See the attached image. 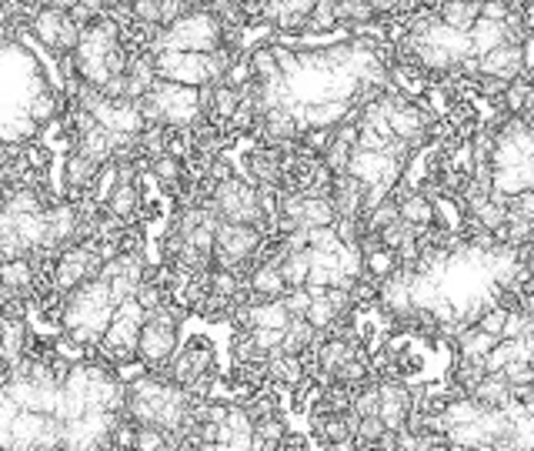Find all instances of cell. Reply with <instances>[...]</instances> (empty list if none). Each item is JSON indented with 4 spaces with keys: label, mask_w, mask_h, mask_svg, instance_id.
<instances>
[{
    "label": "cell",
    "mask_w": 534,
    "mask_h": 451,
    "mask_svg": "<svg viewBox=\"0 0 534 451\" xmlns=\"http://www.w3.org/2000/svg\"><path fill=\"white\" fill-rule=\"evenodd\" d=\"M100 271H104V258H100V251H97V241L70 245L57 254L51 285H54L60 294H70V291H77V287L87 285V281H97Z\"/></svg>",
    "instance_id": "cell-1"
},
{
    "label": "cell",
    "mask_w": 534,
    "mask_h": 451,
    "mask_svg": "<svg viewBox=\"0 0 534 451\" xmlns=\"http://www.w3.org/2000/svg\"><path fill=\"white\" fill-rule=\"evenodd\" d=\"M154 57V70L157 81L178 84V87H207L211 74H207V54H178V51H161Z\"/></svg>",
    "instance_id": "cell-2"
},
{
    "label": "cell",
    "mask_w": 534,
    "mask_h": 451,
    "mask_svg": "<svg viewBox=\"0 0 534 451\" xmlns=\"http://www.w3.org/2000/svg\"><path fill=\"white\" fill-rule=\"evenodd\" d=\"M180 351V331L161 328L154 321H144V328L138 331V361L144 368H167L174 355Z\"/></svg>",
    "instance_id": "cell-3"
},
{
    "label": "cell",
    "mask_w": 534,
    "mask_h": 451,
    "mask_svg": "<svg viewBox=\"0 0 534 451\" xmlns=\"http://www.w3.org/2000/svg\"><path fill=\"white\" fill-rule=\"evenodd\" d=\"M214 247L231 254L241 264H251L254 254L264 247V231L251 228V224H231V221H220L218 231H214Z\"/></svg>",
    "instance_id": "cell-4"
},
{
    "label": "cell",
    "mask_w": 534,
    "mask_h": 451,
    "mask_svg": "<svg viewBox=\"0 0 534 451\" xmlns=\"http://www.w3.org/2000/svg\"><path fill=\"white\" fill-rule=\"evenodd\" d=\"M311 11H315L311 0H275V4H258V14L264 17V24L281 30V34H304Z\"/></svg>",
    "instance_id": "cell-5"
},
{
    "label": "cell",
    "mask_w": 534,
    "mask_h": 451,
    "mask_svg": "<svg viewBox=\"0 0 534 451\" xmlns=\"http://www.w3.org/2000/svg\"><path fill=\"white\" fill-rule=\"evenodd\" d=\"M244 181H251L254 188H271L277 191L284 181V157L271 148H258L244 154Z\"/></svg>",
    "instance_id": "cell-6"
},
{
    "label": "cell",
    "mask_w": 534,
    "mask_h": 451,
    "mask_svg": "<svg viewBox=\"0 0 534 451\" xmlns=\"http://www.w3.org/2000/svg\"><path fill=\"white\" fill-rule=\"evenodd\" d=\"M100 171H104V167H97L81 148H70L68 154H64V165H60V184H64V191H68L70 197H81L84 191L94 188Z\"/></svg>",
    "instance_id": "cell-7"
},
{
    "label": "cell",
    "mask_w": 534,
    "mask_h": 451,
    "mask_svg": "<svg viewBox=\"0 0 534 451\" xmlns=\"http://www.w3.org/2000/svg\"><path fill=\"white\" fill-rule=\"evenodd\" d=\"M528 74V51L524 47H498L488 57H481V77H494V81H518Z\"/></svg>",
    "instance_id": "cell-8"
},
{
    "label": "cell",
    "mask_w": 534,
    "mask_h": 451,
    "mask_svg": "<svg viewBox=\"0 0 534 451\" xmlns=\"http://www.w3.org/2000/svg\"><path fill=\"white\" fill-rule=\"evenodd\" d=\"M304 378H307V368H304L301 358L284 355L281 348H277V351H271V355H267V361H264V382L275 384V388L294 391V388H298Z\"/></svg>",
    "instance_id": "cell-9"
},
{
    "label": "cell",
    "mask_w": 534,
    "mask_h": 451,
    "mask_svg": "<svg viewBox=\"0 0 534 451\" xmlns=\"http://www.w3.org/2000/svg\"><path fill=\"white\" fill-rule=\"evenodd\" d=\"M247 291H251V304H258V301H281L288 294V285L277 264H254L247 274Z\"/></svg>",
    "instance_id": "cell-10"
},
{
    "label": "cell",
    "mask_w": 534,
    "mask_h": 451,
    "mask_svg": "<svg viewBox=\"0 0 534 451\" xmlns=\"http://www.w3.org/2000/svg\"><path fill=\"white\" fill-rule=\"evenodd\" d=\"M364 194H368V188H364L361 181L351 178V174L334 178L331 205L338 211V218H364Z\"/></svg>",
    "instance_id": "cell-11"
},
{
    "label": "cell",
    "mask_w": 534,
    "mask_h": 451,
    "mask_svg": "<svg viewBox=\"0 0 534 451\" xmlns=\"http://www.w3.org/2000/svg\"><path fill=\"white\" fill-rule=\"evenodd\" d=\"M64 24H68V4H64V7H37V14L30 17V34H34L51 54H57Z\"/></svg>",
    "instance_id": "cell-12"
},
{
    "label": "cell",
    "mask_w": 534,
    "mask_h": 451,
    "mask_svg": "<svg viewBox=\"0 0 534 451\" xmlns=\"http://www.w3.org/2000/svg\"><path fill=\"white\" fill-rule=\"evenodd\" d=\"M110 218H117L121 224H134L140 218V211H144V194H140V184H117L114 191H110L108 205H104Z\"/></svg>",
    "instance_id": "cell-13"
},
{
    "label": "cell",
    "mask_w": 534,
    "mask_h": 451,
    "mask_svg": "<svg viewBox=\"0 0 534 451\" xmlns=\"http://www.w3.org/2000/svg\"><path fill=\"white\" fill-rule=\"evenodd\" d=\"M434 207H438V201H431V197L421 191H411L397 201V214H401L404 224L425 231V228H434V224H438V211H434Z\"/></svg>",
    "instance_id": "cell-14"
},
{
    "label": "cell",
    "mask_w": 534,
    "mask_h": 451,
    "mask_svg": "<svg viewBox=\"0 0 534 451\" xmlns=\"http://www.w3.org/2000/svg\"><path fill=\"white\" fill-rule=\"evenodd\" d=\"M467 398H474L481 408H501L507 411L514 405V388L505 382V374H484L481 384Z\"/></svg>",
    "instance_id": "cell-15"
},
{
    "label": "cell",
    "mask_w": 534,
    "mask_h": 451,
    "mask_svg": "<svg viewBox=\"0 0 534 451\" xmlns=\"http://www.w3.org/2000/svg\"><path fill=\"white\" fill-rule=\"evenodd\" d=\"M247 70H251V81L258 84H284L281 68H277L275 60V51H271V41H264L247 51Z\"/></svg>",
    "instance_id": "cell-16"
},
{
    "label": "cell",
    "mask_w": 534,
    "mask_h": 451,
    "mask_svg": "<svg viewBox=\"0 0 534 451\" xmlns=\"http://www.w3.org/2000/svg\"><path fill=\"white\" fill-rule=\"evenodd\" d=\"M0 287H4L11 298H24L28 291H34V264H30V258L4 261V264H0Z\"/></svg>",
    "instance_id": "cell-17"
},
{
    "label": "cell",
    "mask_w": 534,
    "mask_h": 451,
    "mask_svg": "<svg viewBox=\"0 0 534 451\" xmlns=\"http://www.w3.org/2000/svg\"><path fill=\"white\" fill-rule=\"evenodd\" d=\"M317 338H324V334H317L304 318H294L284 331V342H281V351L284 355H294V358H304L307 351H315L317 348Z\"/></svg>",
    "instance_id": "cell-18"
},
{
    "label": "cell",
    "mask_w": 534,
    "mask_h": 451,
    "mask_svg": "<svg viewBox=\"0 0 534 451\" xmlns=\"http://www.w3.org/2000/svg\"><path fill=\"white\" fill-rule=\"evenodd\" d=\"M338 224V211L331 205V197H307L301 194V228H334Z\"/></svg>",
    "instance_id": "cell-19"
},
{
    "label": "cell",
    "mask_w": 534,
    "mask_h": 451,
    "mask_svg": "<svg viewBox=\"0 0 534 451\" xmlns=\"http://www.w3.org/2000/svg\"><path fill=\"white\" fill-rule=\"evenodd\" d=\"M438 20L458 34H471L481 20V4H438Z\"/></svg>",
    "instance_id": "cell-20"
},
{
    "label": "cell",
    "mask_w": 534,
    "mask_h": 451,
    "mask_svg": "<svg viewBox=\"0 0 534 451\" xmlns=\"http://www.w3.org/2000/svg\"><path fill=\"white\" fill-rule=\"evenodd\" d=\"M64 94L60 91H54V87H47V91H41V94L34 97L28 104V117L37 127H47V124H54L57 117H60V110H64Z\"/></svg>",
    "instance_id": "cell-21"
},
{
    "label": "cell",
    "mask_w": 534,
    "mask_h": 451,
    "mask_svg": "<svg viewBox=\"0 0 534 451\" xmlns=\"http://www.w3.org/2000/svg\"><path fill=\"white\" fill-rule=\"evenodd\" d=\"M494 344H498V338L484 334L481 328H465L454 338V351H458V358H465V361H484Z\"/></svg>",
    "instance_id": "cell-22"
},
{
    "label": "cell",
    "mask_w": 534,
    "mask_h": 451,
    "mask_svg": "<svg viewBox=\"0 0 534 451\" xmlns=\"http://www.w3.org/2000/svg\"><path fill=\"white\" fill-rule=\"evenodd\" d=\"M151 174H154V181L161 184V191L178 194L180 181H184V161L174 157V154H161V157H154L151 161Z\"/></svg>",
    "instance_id": "cell-23"
},
{
    "label": "cell",
    "mask_w": 534,
    "mask_h": 451,
    "mask_svg": "<svg viewBox=\"0 0 534 451\" xmlns=\"http://www.w3.org/2000/svg\"><path fill=\"white\" fill-rule=\"evenodd\" d=\"M471 47H474V57H488L491 51L505 47V24H491V20H478L471 28Z\"/></svg>",
    "instance_id": "cell-24"
},
{
    "label": "cell",
    "mask_w": 534,
    "mask_h": 451,
    "mask_svg": "<svg viewBox=\"0 0 534 451\" xmlns=\"http://www.w3.org/2000/svg\"><path fill=\"white\" fill-rule=\"evenodd\" d=\"M241 110V94L227 87V84H214V97H211V108H207V117H214L218 124H231Z\"/></svg>",
    "instance_id": "cell-25"
},
{
    "label": "cell",
    "mask_w": 534,
    "mask_h": 451,
    "mask_svg": "<svg viewBox=\"0 0 534 451\" xmlns=\"http://www.w3.org/2000/svg\"><path fill=\"white\" fill-rule=\"evenodd\" d=\"M481 405L474 401V398L467 395H454L451 401H448V408L441 411V422L448 424V428H458V424H474L481 418Z\"/></svg>",
    "instance_id": "cell-26"
},
{
    "label": "cell",
    "mask_w": 534,
    "mask_h": 451,
    "mask_svg": "<svg viewBox=\"0 0 534 451\" xmlns=\"http://www.w3.org/2000/svg\"><path fill=\"white\" fill-rule=\"evenodd\" d=\"M277 271L284 278L288 291L291 287H307V278H311V247L298 251V254H288V258L277 264Z\"/></svg>",
    "instance_id": "cell-27"
},
{
    "label": "cell",
    "mask_w": 534,
    "mask_h": 451,
    "mask_svg": "<svg viewBox=\"0 0 534 451\" xmlns=\"http://www.w3.org/2000/svg\"><path fill=\"white\" fill-rule=\"evenodd\" d=\"M247 287V281L237 271H224V268H211L207 271V291L224 301H234Z\"/></svg>",
    "instance_id": "cell-28"
},
{
    "label": "cell",
    "mask_w": 534,
    "mask_h": 451,
    "mask_svg": "<svg viewBox=\"0 0 534 451\" xmlns=\"http://www.w3.org/2000/svg\"><path fill=\"white\" fill-rule=\"evenodd\" d=\"M467 218L474 221L478 228H484V231H491V234H498L501 228H505V221H507V205H498V201H484L481 207H474Z\"/></svg>",
    "instance_id": "cell-29"
},
{
    "label": "cell",
    "mask_w": 534,
    "mask_h": 451,
    "mask_svg": "<svg viewBox=\"0 0 534 451\" xmlns=\"http://www.w3.org/2000/svg\"><path fill=\"white\" fill-rule=\"evenodd\" d=\"M334 30H341L338 14H334V0H317L311 17H307L304 34H334Z\"/></svg>",
    "instance_id": "cell-30"
},
{
    "label": "cell",
    "mask_w": 534,
    "mask_h": 451,
    "mask_svg": "<svg viewBox=\"0 0 534 451\" xmlns=\"http://www.w3.org/2000/svg\"><path fill=\"white\" fill-rule=\"evenodd\" d=\"M361 221H364V231L381 234L384 228H391V224H397V221H401V214H397V201H395V197H384L381 205L371 207V211Z\"/></svg>",
    "instance_id": "cell-31"
},
{
    "label": "cell",
    "mask_w": 534,
    "mask_h": 451,
    "mask_svg": "<svg viewBox=\"0 0 534 451\" xmlns=\"http://www.w3.org/2000/svg\"><path fill=\"white\" fill-rule=\"evenodd\" d=\"M378 411H381L378 384L364 382L361 388H355V395H351V415H355V418H371V415H378Z\"/></svg>",
    "instance_id": "cell-32"
},
{
    "label": "cell",
    "mask_w": 534,
    "mask_h": 451,
    "mask_svg": "<svg viewBox=\"0 0 534 451\" xmlns=\"http://www.w3.org/2000/svg\"><path fill=\"white\" fill-rule=\"evenodd\" d=\"M134 304H138L144 315H151V311H157V308H164L167 304V291L161 281H140L138 291H134Z\"/></svg>",
    "instance_id": "cell-33"
},
{
    "label": "cell",
    "mask_w": 534,
    "mask_h": 451,
    "mask_svg": "<svg viewBox=\"0 0 534 451\" xmlns=\"http://www.w3.org/2000/svg\"><path fill=\"white\" fill-rule=\"evenodd\" d=\"M418 228H411V224H404V221H397V224H391V228H384L378 238H381V247L384 251H391V254H397L404 245H414L418 241Z\"/></svg>",
    "instance_id": "cell-34"
},
{
    "label": "cell",
    "mask_w": 534,
    "mask_h": 451,
    "mask_svg": "<svg viewBox=\"0 0 534 451\" xmlns=\"http://www.w3.org/2000/svg\"><path fill=\"white\" fill-rule=\"evenodd\" d=\"M528 91H531V77H528V74L518 77V81H511L507 84L505 97H501V110L511 114V117H521V110H524V104H528Z\"/></svg>",
    "instance_id": "cell-35"
},
{
    "label": "cell",
    "mask_w": 534,
    "mask_h": 451,
    "mask_svg": "<svg viewBox=\"0 0 534 451\" xmlns=\"http://www.w3.org/2000/svg\"><path fill=\"white\" fill-rule=\"evenodd\" d=\"M334 382L347 384V388H361L364 382H371L368 358H351V361H344L341 368H338V374H334Z\"/></svg>",
    "instance_id": "cell-36"
},
{
    "label": "cell",
    "mask_w": 534,
    "mask_h": 451,
    "mask_svg": "<svg viewBox=\"0 0 534 451\" xmlns=\"http://www.w3.org/2000/svg\"><path fill=\"white\" fill-rule=\"evenodd\" d=\"M448 445H458V448H481L488 445V438L481 431V424H458V428H448Z\"/></svg>",
    "instance_id": "cell-37"
},
{
    "label": "cell",
    "mask_w": 534,
    "mask_h": 451,
    "mask_svg": "<svg viewBox=\"0 0 534 451\" xmlns=\"http://www.w3.org/2000/svg\"><path fill=\"white\" fill-rule=\"evenodd\" d=\"M311 328L317 331V334H324V331L338 321V311L331 308V301L328 298H315V304H311V311H307V318H304Z\"/></svg>",
    "instance_id": "cell-38"
},
{
    "label": "cell",
    "mask_w": 534,
    "mask_h": 451,
    "mask_svg": "<svg viewBox=\"0 0 534 451\" xmlns=\"http://www.w3.org/2000/svg\"><path fill=\"white\" fill-rule=\"evenodd\" d=\"M505 325H507V311H501L498 304H488L484 311H481V318H478V325L474 328H481L484 334H491V338H505Z\"/></svg>",
    "instance_id": "cell-39"
},
{
    "label": "cell",
    "mask_w": 534,
    "mask_h": 451,
    "mask_svg": "<svg viewBox=\"0 0 534 451\" xmlns=\"http://www.w3.org/2000/svg\"><path fill=\"white\" fill-rule=\"evenodd\" d=\"M281 304H284V311H288L291 321H294V318H307V311H311L315 298L307 294V287H291L288 294L281 298Z\"/></svg>",
    "instance_id": "cell-40"
},
{
    "label": "cell",
    "mask_w": 534,
    "mask_h": 451,
    "mask_svg": "<svg viewBox=\"0 0 534 451\" xmlns=\"http://www.w3.org/2000/svg\"><path fill=\"white\" fill-rule=\"evenodd\" d=\"M271 51H275V60H277V68H281V77H291V74L301 70V54H298V47L271 41Z\"/></svg>",
    "instance_id": "cell-41"
},
{
    "label": "cell",
    "mask_w": 534,
    "mask_h": 451,
    "mask_svg": "<svg viewBox=\"0 0 534 451\" xmlns=\"http://www.w3.org/2000/svg\"><path fill=\"white\" fill-rule=\"evenodd\" d=\"M397 271V261H395V254L391 251H378V254H371L368 258V278H374L378 285L381 281H387L391 274Z\"/></svg>",
    "instance_id": "cell-42"
},
{
    "label": "cell",
    "mask_w": 534,
    "mask_h": 451,
    "mask_svg": "<svg viewBox=\"0 0 534 451\" xmlns=\"http://www.w3.org/2000/svg\"><path fill=\"white\" fill-rule=\"evenodd\" d=\"M361 234H364V221L361 218H338V224H334V238H338V245L341 247L357 245Z\"/></svg>",
    "instance_id": "cell-43"
},
{
    "label": "cell",
    "mask_w": 534,
    "mask_h": 451,
    "mask_svg": "<svg viewBox=\"0 0 534 451\" xmlns=\"http://www.w3.org/2000/svg\"><path fill=\"white\" fill-rule=\"evenodd\" d=\"M505 382L518 391V388H534V365H528V361H511L505 371Z\"/></svg>",
    "instance_id": "cell-44"
},
{
    "label": "cell",
    "mask_w": 534,
    "mask_h": 451,
    "mask_svg": "<svg viewBox=\"0 0 534 451\" xmlns=\"http://www.w3.org/2000/svg\"><path fill=\"white\" fill-rule=\"evenodd\" d=\"M507 218L534 224V191H521L514 197H507Z\"/></svg>",
    "instance_id": "cell-45"
},
{
    "label": "cell",
    "mask_w": 534,
    "mask_h": 451,
    "mask_svg": "<svg viewBox=\"0 0 534 451\" xmlns=\"http://www.w3.org/2000/svg\"><path fill=\"white\" fill-rule=\"evenodd\" d=\"M384 431H387V428H384L381 418H378V415H371V418H361V422H357L355 441H357V445H378Z\"/></svg>",
    "instance_id": "cell-46"
},
{
    "label": "cell",
    "mask_w": 534,
    "mask_h": 451,
    "mask_svg": "<svg viewBox=\"0 0 534 451\" xmlns=\"http://www.w3.org/2000/svg\"><path fill=\"white\" fill-rule=\"evenodd\" d=\"M511 17V4L505 0H494V4H481V20H491V24H505Z\"/></svg>",
    "instance_id": "cell-47"
},
{
    "label": "cell",
    "mask_w": 534,
    "mask_h": 451,
    "mask_svg": "<svg viewBox=\"0 0 534 451\" xmlns=\"http://www.w3.org/2000/svg\"><path fill=\"white\" fill-rule=\"evenodd\" d=\"M521 315L534 325V291H524V298H521Z\"/></svg>",
    "instance_id": "cell-48"
},
{
    "label": "cell",
    "mask_w": 534,
    "mask_h": 451,
    "mask_svg": "<svg viewBox=\"0 0 534 451\" xmlns=\"http://www.w3.org/2000/svg\"><path fill=\"white\" fill-rule=\"evenodd\" d=\"M7 154H11V148H7V144H0V171L11 165V157H7Z\"/></svg>",
    "instance_id": "cell-49"
},
{
    "label": "cell",
    "mask_w": 534,
    "mask_h": 451,
    "mask_svg": "<svg viewBox=\"0 0 534 451\" xmlns=\"http://www.w3.org/2000/svg\"><path fill=\"white\" fill-rule=\"evenodd\" d=\"M448 451H478V448H458V445H448Z\"/></svg>",
    "instance_id": "cell-50"
},
{
    "label": "cell",
    "mask_w": 534,
    "mask_h": 451,
    "mask_svg": "<svg viewBox=\"0 0 534 451\" xmlns=\"http://www.w3.org/2000/svg\"><path fill=\"white\" fill-rule=\"evenodd\" d=\"M478 451H494V448H491V445H481V448H478Z\"/></svg>",
    "instance_id": "cell-51"
}]
</instances>
